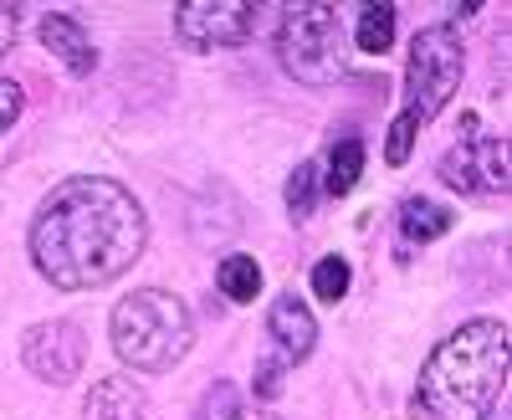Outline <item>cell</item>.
<instances>
[{
  "instance_id": "1",
  "label": "cell",
  "mask_w": 512,
  "mask_h": 420,
  "mask_svg": "<svg viewBox=\"0 0 512 420\" xmlns=\"http://www.w3.org/2000/svg\"><path fill=\"white\" fill-rule=\"evenodd\" d=\"M149 241L144 205L118 180L77 175L41 200L31 221V262L62 292L108 287L139 262Z\"/></svg>"
},
{
  "instance_id": "2",
  "label": "cell",
  "mask_w": 512,
  "mask_h": 420,
  "mask_svg": "<svg viewBox=\"0 0 512 420\" xmlns=\"http://www.w3.org/2000/svg\"><path fill=\"white\" fill-rule=\"evenodd\" d=\"M507 390V328L477 318L425 359L420 369V415L425 420H487Z\"/></svg>"
},
{
  "instance_id": "3",
  "label": "cell",
  "mask_w": 512,
  "mask_h": 420,
  "mask_svg": "<svg viewBox=\"0 0 512 420\" xmlns=\"http://www.w3.org/2000/svg\"><path fill=\"white\" fill-rule=\"evenodd\" d=\"M108 333H113V349L128 369L139 374H164L175 369L190 344H195V323H190V308L164 287H139L113 308L108 318Z\"/></svg>"
},
{
  "instance_id": "4",
  "label": "cell",
  "mask_w": 512,
  "mask_h": 420,
  "mask_svg": "<svg viewBox=\"0 0 512 420\" xmlns=\"http://www.w3.org/2000/svg\"><path fill=\"white\" fill-rule=\"evenodd\" d=\"M277 62L287 77L308 82V88H328L349 72V41L338 26L333 6H292L277 31Z\"/></svg>"
},
{
  "instance_id": "5",
  "label": "cell",
  "mask_w": 512,
  "mask_h": 420,
  "mask_svg": "<svg viewBox=\"0 0 512 420\" xmlns=\"http://www.w3.org/2000/svg\"><path fill=\"white\" fill-rule=\"evenodd\" d=\"M461 36L451 26H425L410 41V62H405V118L431 123L461 88Z\"/></svg>"
},
{
  "instance_id": "6",
  "label": "cell",
  "mask_w": 512,
  "mask_h": 420,
  "mask_svg": "<svg viewBox=\"0 0 512 420\" xmlns=\"http://www.w3.org/2000/svg\"><path fill=\"white\" fill-rule=\"evenodd\" d=\"M175 31L190 52L241 47L256 31V6H241V0H190V6L175 11Z\"/></svg>"
},
{
  "instance_id": "7",
  "label": "cell",
  "mask_w": 512,
  "mask_h": 420,
  "mask_svg": "<svg viewBox=\"0 0 512 420\" xmlns=\"http://www.w3.org/2000/svg\"><path fill=\"white\" fill-rule=\"evenodd\" d=\"M21 359H26V369L36 374V380H47V385H67V380H77L82 359H88V344H82V328H77V323L52 318V323L26 328V339H21Z\"/></svg>"
},
{
  "instance_id": "8",
  "label": "cell",
  "mask_w": 512,
  "mask_h": 420,
  "mask_svg": "<svg viewBox=\"0 0 512 420\" xmlns=\"http://www.w3.org/2000/svg\"><path fill=\"white\" fill-rule=\"evenodd\" d=\"M441 175L451 180V190H492V195H507V144L502 139L456 144L441 159Z\"/></svg>"
},
{
  "instance_id": "9",
  "label": "cell",
  "mask_w": 512,
  "mask_h": 420,
  "mask_svg": "<svg viewBox=\"0 0 512 420\" xmlns=\"http://www.w3.org/2000/svg\"><path fill=\"white\" fill-rule=\"evenodd\" d=\"M267 333H272V344L282 349V364H297V359H308L313 344H318V323L313 313L292 298V292H282V298L272 303L267 313Z\"/></svg>"
},
{
  "instance_id": "10",
  "label": "cell",
  "mask_w": 512,
  "mask_h": 420,
  "mask_svg": "<svg viewBox=\"0 0 512 420\" xmlns=\"http://www.w3.org/2000/svg\"><path fill=\"white\" fill-rule=\"evenodd\" d=\"M41 41H47V52H52L57 62H67V72H77V77H88L93 62H98L93 36L82 31V21H72V16H62V11L41 16Z\"/></svg>"
},
{
  "instance_id": "11",
  "label": "cell",
  "mask_w": 512,
  "mask_h": 420,
  "mask_svg": "<svg viewBox=\"0 0 512 420\" xmlns=\"http://www.w3.org/2000/svg\"><path fill=\"white\" fill-rule=\"evenodd\" d=\"M144 395L128 380H98L82 400V420H144Z\"/></svg>"
},
{
  "instance_id": "12",
  "label": "cell",
  "mask_w": 512,
  "mask_h": 420,
  "mask_svg": "<svg viewBox=\"0 0 512 420\" xmlns=\"http://www.w3.org/2000/svg\"><path fill=\"white\" fill-rule=\"evenodd\" d=\"M446 226H451V210H446V205H436L431 195H405V205H400V231H405L410 241H436V236H446Z\"/></svg>"
},
{
  "instance_id": "13",
  "label": "cell",
  "mask_w": 512,
  "mask_h": 420,
  "mask_svg": "<svg viewBox=\"0 0 512 420\" xmlns=\"http://www.w3.org/2000/svg\"><path fill=\"white\" fill-rule=\"evenodd\" d=\"M216 287H221V298L231 303H256V292H262V267H256V257H226L216 267Z\"/></svg>"
},
{
  "instance_id": "14",
  "label": "cell",
  "mask_w": 512,
  "mask_h": 420,
  "mask_svg": "<svg viewBox=\"0 0 512 420\" xmlns=\"http://www.w3.org/2000/svg\"><path fill=\"white\" fill-rule=\"evenodd\" d=\"M359 175H364V144L359 139H338L333 144V154H328V195H349L354 185H359Z\"/></svg>"
},
{
  "instance_id": "15",
  "label": "cell",
  "mask_w": 512,
  "mask_h": 420,
  "mask_svg": "<svg viewBox=\"0 0 512 420\" xmlns=\"http://www.w3.org/2000/svg\"><path fill=\"white\" fill-rule=\"evenodd\" d=\"M354 41H359V52H369V57L390 52V47H395V6H364Z\"/></svg>"
},
{
  "instance_id": "16",
  "label": "cell",
  "mask_w": 512,
  "mask_h": 420,
  "mask_svg": "<svg viewBox=\"0 0 512 420\" xmlns=\"http://www.w3.org/2000/svg\"><path fill=\"white\" fill-rule=\"evenodd\" d=\"M313 200H318V164H297L287 180V216L292 221L313 216Z\"/></svg>"
},
{
  "instance_id": "17",
  "label": "cell",
  "mask_w": 512,
  "mask_h": 420,
  "mask_svg": "<svg viewBox=\"0 0 512 420\" xmlns=\"http://www.w3.org/2000/svg\"><path fill=\"white\" fill-rule=\"evenodd\" d=\"M313 292L323 303H338L349 292V262L344 257H323L318 267H313Z\"/></svg>"
},
{
  "instance_id": "18",
  "label": "cell",
  "mask_w": 512,
  "mask_h": 420,
  "mask_svg": "<svg viewBox=\"0 0 512 420\" xmlns=\"http://www.w3.org/2000/svg\"><path fill=\"white\" fill-rule=\"evenodd\" d=\"M415 129H420V123L400 113V118L390 123V139H384V159H390V164H405L410 149H415Z\"/></svg>"
},
{
  "instance_id": "19",
  "label": "cell",
  "mask_w": 512,
  "mask_h": 420,
  "mask_svg": "<svg viewBox=\"0 0 512 420\" xmlns=\"http://www.w3.org/2000/svg\"><path fill=\"white\" fill-rule=\"evenodd\" d=\"M21 103H26V93H21V82H11V77H0V134H6L11 123L21 118Z\"/></svg>"
},
{
  "instance_id": "20",
  "label": "cell",
  "mask_w": 512,
  "mask_h": 420,
  "mask_svg": "<svg viewBox=\"0 0 512 420\" xmlns=\"http://www.w3.org/2000/svg\"><path fill=\"white\" fill-rule=\"evenodd\" d=\"M277 380H282V359H267L262 369H256V395L272 400L277 395Z\"/></svg>"
},
{
  "instance_id": "21",
  "label": "cell",
  "mask_w": 512,
  "mask_h": 420,
  "mask_svg": "<svg viewBox=\"0 0 512 420\" xmlns=\"http://www.w3.org/2000/svg\"><path fill=\"white\" fill-rule=\"evenodd\" d=\"M231 420H277V415H267V410H241V415H231Z\"/></svg>"
},
{
  "instance_id": "22",
  "label": "cell",
  "mask_w": 512,
  "mask_h": 420,
  "mask_svg": "<svg viewBox=\"0 0 512 420\" xmlns=\"http://www.w3.org/2000/svg\"><path fill=\"white\" fill-rule=\"evenodd\" d=\"M487 420H507V410H502V415H487Z\"/></svg>"
}]
</instances>
